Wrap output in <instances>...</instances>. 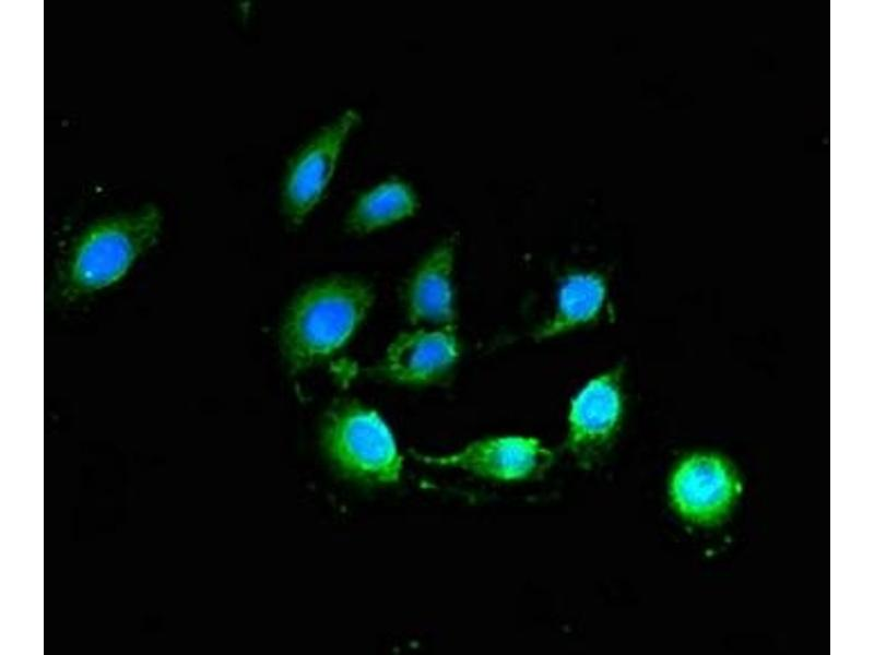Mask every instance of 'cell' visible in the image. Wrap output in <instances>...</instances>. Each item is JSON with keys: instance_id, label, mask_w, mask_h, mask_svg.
Segmentation results:
<instances>
[{"instance_id": "6da1fadb", "label": "cell", "mask_w": 874, "mask_h": 655, "mask_svg": "<svg viewBox=\"0 0 874 655\" xmlns=\"http://www.w3.org/2000/svg\"><path fill=\"white\" fill-rule=\"evenodd\" d=\"M163 214L154 204L90 223L73 239L59 267L55 291L66 303L121 282L158 241Z\"/></svg>"}, {"instance_id": "7a4b0ae2", "label": "cell", "mask_w": 874, "mask_h": 655, "mask_svg": "<svg viewBox=\"0 0 874 655\" xmlns=\"http://www.w3.org/2000/svg\"><path fill=\"white\" fill-rule=\"evenodd\" d=\"M374 300L373 287L356 276L331 275L304 286L280 327V349L288 371L298 374L340 349Z\"/></svg>"}, {"instance_id": "3957f363", "label": "cell", "mask_w": 874, "mask_h": 655, "mask_svg": "<svg viewBox=\"0 0 874 655\" xmlns=\"http://www.w3.org/2000/svg\"><path fill=\"white\" fill-rule=\"evenodd\" d=\"M322 450L338 474L362 485L399 481L402 457L382 417L357 400L335 401L323 416Z\"/></svg>"}, {"instance_id": "277c9868", "label": "cell", "mask_w": 874, "mask_h": 655, "mask_svg": "<svg viewBox=\"0 0 874 655\" xmlns=\"http://www.w3.org/2000/svg\"><path fill=\"white\" fill-rule=\"evenodd\" d=\"M359 118L356 110H345L322 127L292 158L282 192L283 213L292 225H300L322 198L342 146Z\"/></svg>"}, {"instance_id": "5b68a950", "label": "cell", "mask_w": 874, "mask_h": 655, "mask_svg": "<svg viewBox=\"0 0 874 655\" xmlns=\"http://www.w3.org/2000/svg\"><path fill=\"white\" fill-rule=\"evenodd\" d=\"M425 464L465 471L497 481H520L542 473L553 453L540 440L525 436H500L474 441L445 455L417 454Z\"/></svg>"}, {"instance_id": "8992f818", "label": "cell", "mask_w": 874, "mask_h": 655, "mask_svg": "<svg viewBox=\"0 0 874 655\" xmlns=\"http://www.w3.org/2000/svg\"><path fill=\"white\" fill-rule=\"evenodd\" d=\"M622 367L592 378L572 398L566 445L582 464L591 465L613 440L622 420Z\"/></svg>"}, {"instance_id": "52a82bcc", "label": "cell", "mask_w": 874, "mask_h": 655, "mask_svg": "<svg viewBox=\"0 0 874 655\" xmlns=\"http://www.w3.org/2000/svg\"><path fill=\"white\" fill-rule=\"evenodd\" d=\"M458 357L459 344L452 327L420 329L394 338L377 373L398 384L427 385L441 380Z\"/></svg>"}, {"instance_id": "ba28073f", "label": "cell", "mask_w": 874, "mask_h": 655, "mask_svg": "<svg viewBox=\"0 0 874 655\" xmlns=\"http://www.w3.org/2000/svg\"><path fill=\"white\" fill-rule=\"evenodd\" d=\"M739 484L730 466L713 454H695L676 468L670 485L675 508L686 517L713 522L731 507Z\"/></svg>"}, {"instance_id": "9c48e42d", "label": "cell", "mask_w": 874, "mask_h": 655, "mask_svg": "<svg viewBox=\"0 0 874 655\" xmlns=\"http://www.w3.org/2000/svg\"><path fill=\"white\" fill-rule=\"evenodd\" d=\"M454 241L436 246L417 265L405 290L406 313L413 324L452 327Z\"/></svg>"}, {"instance_id": "30bf717a", "label": "cell", "mask_w": 874, "mask_h": 655, "mask_svg": "<svg viewBox=\"0 0 874 655\" xmlns=\"http://www.w3.org/2000/svg\"><path fill=\"white\" fill-rule=\"evenodd\" d=\"M417 207V195L408 182L388 179L356 199L346 215L345 226L352 234H369L412 216Z\"/></svg>"}, {"instance_id": "8fae6325", "label": "cell", "mask_w": 874, "mask_h": 655, "mask_svg": "<svg viewBox=\"0 0 874 655\" xmlns=\"http://www.w3.org/2000/svg\"><path fill=\"white\" fill-rule=\"evenodd\" d=\"M606 299L604 278L591 272L567 275L560 284L554 315L535 334L539 340L567 333L595 320Z\"/></svg>"}]
</instances>
